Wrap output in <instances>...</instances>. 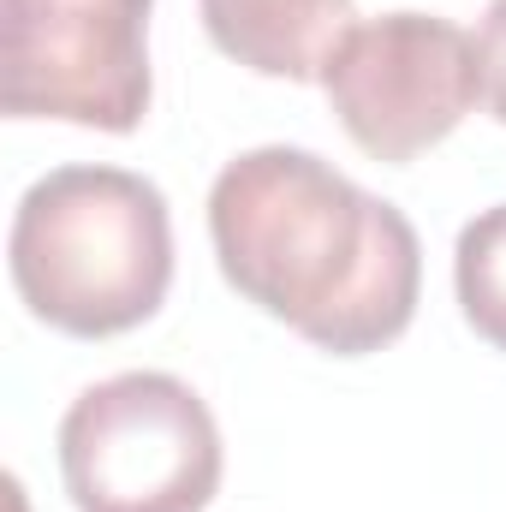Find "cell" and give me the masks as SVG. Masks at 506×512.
<instances>
[{
    "mask_svg": "<svg viewBox=\"0 0 506 512\" xmlns=\"http://www.w3.org/2000/svg\"><path fill=\"white\" fill-rule=\"evenodd\" d=\"M209 245L227 286L316 352L370 358L417 316V227L310 149L262 143L227 161L209 185Z\"/></svg>",
    "mask_w": 506,
    "mask_h": 512,
    "instance_id": "6da1fadb",
    "label": "cell"
},
{
    "mask_svg": "<svg viewBox=\"0 0 506 512\" xmlns=\"http://www.w3.org/2000/svg\"><path fill=\"white\" fill-rule=\"evenodd\" d=\"M6 268L18 304L54 334H131L173 286L167 197L126 167H54L12 209Z\"/></svg>",
    "mask_w": 506,
    "mask_h": 512,
    "instance_id": "7a4b0ae2",
    "label": "cell"
},
{
    "mask_svg": "<svg viewBox=\"0 0 506 512\" xmlns=\"http://www.w3.org/2000/svg\"><path fill=\"white\" fill-rule=\"evenodd\" d=\"M60 483L78 512H203L221 489V429L167 370L84 387L60 417Z\"/></svg>",
    "mask_w": 506,
    "mask_h": 512,
    "instance_id": "3957f363",
    "label": "cell"
},
{
    "mask_svg": "<svg viewBox=\"0 0 506 512\" xmlns=\"http://www.w3.org/2000/svg\"><path fill=\"white\" fill-rule=\"evenodd\" d=\"M155 0H0V102L12 120L143 126Z\"/></svg>",
    "mask_w": 506,
    "mask_h": 512,
    "instance_id": "277c9868",
    "label": "cell"
},
{
    "mask_svg": "<svg viewBox=\"0 0 506 512\" xmlns=\"http://www.w3.org/2000/svg\"><path fill=\"white\" fill-rule=\"evenodd\" d=\"M322 96L340 131L381 167H405L447 143L483 102L477 36L435 12L358 18L322 66Z\"/></svg>",
    "mask_w": 506,
    "mask_h": 512,
    "instance_id": "5b68a950",
    "label": "cell"
},
{
    "mask_svg": "<svg viewBox=\"0 0 506 512\" xmlns=\"http://www.w3.org/2000/svg\"><path fill=\"white\" fill-rule=\"evenodd\" d=\"M358 0H203L209 42L256 78L322 84V66L352 36Z\"/></svg>",
    "mask_w": 506,
    "mask_h": 512,
    "instance_id": "8992f818",
    "label": "cell"
},
{
    "mask_svg": "<svg viewBox=\"0 0 506 512\" xmlns=\"http://www.w3.org/2000/svg\"><path fill=\"white\" fill-rule=\"evenodd\" d=\"M453 292L477 340L506 352V203L459 227L453 245Z\"/></svg>",
    "mask_w": 506,
    "mask_h": 512,
    "instance_id": "52a82bcc",
    "label": "cell"
},
{
    "mask_svg": "<svg viewBox=\"0 0 506 512\" xmlns=\"http://www.w3.org/2000/svg\"><path fill=\"white\" fill-rule=\"evenodd\" d=\"M477 60H483V102L506 126V0H489L477 24Z\"/></svg>",
    "mask_w": 506,
    "mask_h": 512,
    "instance_id": "ba28073f",
    "label": "cell"
}]
</instances>
